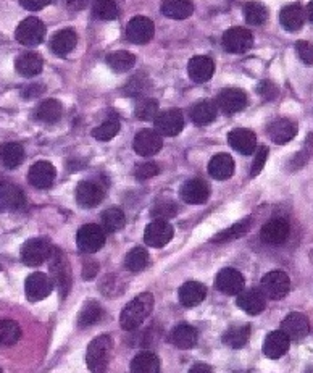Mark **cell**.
<instances>
[{"label":"cell","instance_id":"obj_1","mask_svg":"<svg viewBox=\"0 0 313 373\" xmlns=\"http://www.w3.org/2000/svg\"><path fill=\"white\" fill-rule=\"evenodd\" d=\"M153 309V296L142 293L125 305L120 316V325L126 331H134L147 320Z\"/></svg>","mask_w":313,"mask_h":373},{"label":"cell","instance_id":"obj_2","mask_svg":"<svg viewBox=\"0 0 313 373\" xmlns=\"http://www.w3.org/2000/svg\"><path fill=\"white\" fill-rule=\"evenodd\" d=\"M112 338L108 335H101L90 341L86 352V363L92 373H107L108 362L112 356Z\"/></svg>","mask_w":313,"mask_h":373},{"label":"cell","instance_id":"obj_3","mask_svg":"<svg viewBox=\"0 0 313 373\" xmlns=\"http://www.w3.org/2000/svg\"><path fill=\"white\" fill-rule=\"evenodd\" d=\"M51 272H52V281L53 285L58 287V293H60V298H66L68 293H70L71 287V267L70 262H68L66 255L62 253L58 247H52L51 254Z\"/></svg>","mask_w":313,"mask_h":373},{"label":"cell","instance_id":"obj_4","mask_svg":"<svg viewBox=\"0 0 313 373\" xmlns=\"http://www.w3.org/2000/svg\"><path fill=\"white\" fill-rule=\"evenodd\" d=\"M76 244L78 249L84 254H94L101 250L105 244V230L99 224L88 223L81 227L76 235Z\"/></svg>","mask_w":313,"mask_h":373},{"label":"cell","instance_id":"obj_5","mask_svg":"<svg viewBox=\"0 0 313 373\" xmlns=\"http://www.w3.org/2000/svg\"><path fill=\"white\" fill-rule=\"evenodd\" d=\"M289 287H291V280H289L288 273L283 270L268 272L260 283V291L265 294V298L273 300L283 299L289 293Z\"/></svg>","mask_w":313,"mask_h":373},{"label":"cell","instance_id":"obj_6","mask_svg":"<svg viewBox=\"0 0 313 373\" xmlns=\"http://www.w3.org/2000/svg\"><path fill=\"white\" fill-rule=\"evenodd\" d=\"M51 242L40 240V237H34V240L26 241L21 247V260L23 263L28 267H39L45 260L51 259L52 254Z\"/></svg>","mask_w":313,"mask_h":373},{"label":"cell","instance_id":"obj_7","mask_svg":"<svg viewBox=\"0 0 313 373\" xmlns=\"http://www.w3.org/2000/svg\"><path fill=\"white\" fill-rule=\"evenodd\" d=\"M45 26L39 18L31 16L23 20L15 31V38L23 46H39L44 40Z\"/></svg>","mask_w":313,"mask_h":373},{"label":"cell","instance_id":"obj_8","mask_svg":"<svg viewBox=\"0 0 313 373\" xmlns=\"http://www.w3.org/2000/svg\"><path fill=\"white\" fill-rule=\"evenodd\" d=\"M173 235L175 230L170 222H166V220H153L152 223L147 224L146 231H144V242L149 247L160 249V247L166 246L168 242L173 240Z\"/></svg>","mask_w":313,"mask_h":373},{"label":"cell","instance_id":"obj_9","mask_svg":"<svg viewBox=\"0 0 313 373\" xmlns=\"http://www.w3.org/2000/svg\"><path fill=\"white\" fill-rule=\"evenodd\" d=\"M53 286L55 285H53L52 278L45 275V273H40V272L31 273V275L26 278V283H25L26 298L33 300V303H36V300H42L47 298V296L52 294Z\"/></svg>","mask_w":313,"mask_h":373},{"label":"cell","instance_id":"obj_10","mask_svg":"<svg viewBox=\"0 0 313 373\" xmlns=\"http://www.w3.org/2000/svg\"><path fill=\"white\" fill-rule=\"evenodd\" d=\"M216 105H218V110H221V114L234 115L246 109L247 94L239 88H228L218 94Z\"/></svg>","mask_w":313,"mask_h":373},{"label":"cell","instance_id":"obj_11","mask_svg":"<svg viewBox=\"0 0 313 373\" xmlns=\"http://www.w3.org/2000/svg\"><path fill=\"white\" fill-rule=\"evenodd\" d=\"M223 46L229 53H244L253 46V36L246 28H231L223 34Z\"/></svg>","mask_w":313,"mask_h":373},{"label":"cell","instance_id":"obj_12","mask_svg":"<svg viewBox=\"0 0 313 373\" xmlns=\"http://www.w3.org/2000/svg\"><path fill=\"white\" fill-rule=\"evenodd\" d=\"M184 116L178 109H170L162 112L155 118V131L160 136H176L183 131Z\"/></svg>","mask_w":313,"mask_h":373},{"label":"cell","instance_id":"obj_13","mask_svg":"<svg viewBox=\"0 0 313 373\" xmlns=\"http://www.w3.org/2000/svg\"><path fill=\"white\" fill-rule=\"evenodd\" d=\"M215 286L216 290L221 291L223 294L238 296L242 293L246 281H244L242 273L236 270V268H223V270H220L218 275H216Z\"/></svg>","mask_w":313,"mask_h":373},{"label":"cell","instance_id":"obj_14","mask_svg":"<svg viewBox=\"0 0 313 373\" xmlns=\"http://www.w3.org/2000/svg\"><path fill=\"white\" fill-rule=\"evenodd\" d=\"M179 196L186 204L190 205L203 204V202H207L208 197H210V186H208L207 181H203L201 178L189 179V181H186L183 186H181Z\"/></svg>","mask_w":313,"mask_h":373},{"label":"cell","instance_id":"obj_15","mask_svg":"<svg viewBox=\"0 0 313 373\" xmlns=\"http://www.w3.org/2000/svg\"><path fill=\"white\" fill-rule=\"evenodd\" d=\"M163 139L155 129H140L134 138V151L142 157H152L160 152Z\"/></svg>","mask_w":313,"mask_h":373},{"label":"cell","instance_id":"obj_16","mask_svg":"<svg viewBox=\"0 0 313 373\" xmlns=\"http://www.w3.org/2000/svg\"><path fill=\"white\" fill-rule=\"evenodd\" d=\"M155 26L146 16H134L126 26V36L133 44H147L153 38Z\"/></svg>","mask_w":313,"mask_h":373},{"label":"cell","instance_id":"obj_17","mask_svg":"<svg viewBox=\"0 0 313 373\" xmlns=\"http://www.w3.org/2000/svg\"><path fill=\"white\" fill-rule=\"evenodd\" d=\"M57 177V170L51 162H36L33 167L29 168L28 173V179L29 183L33 184L34 188H38V190H47V188H51L53 181H55Z\"/></svg>","mask_w":313,"mask_h":373},{"label":"cell","instance_id":"obj_18","mask_svg":"<svg viewBox=\"0 0 313 373\" xmlns=\"http://www.w3.org/2000/svg\"><path fill=\"white\" fill-rule=\"evenodd\" d=\"M105 191L95 181H81L76 188V201L83 209H92L101 204Z\"/></svg>","mask_w":313,"mask_h":373},{"label":"cell","instance_id":"obj_19","mask_svg":"<svg viewBox=\"0 0 313 373\" xmlns=\"http://www.w3.org/2000/svg\"><path fill=\"white\" fill-rule=\"evenodd\" d=\"M289 231H291V228H289V223L284 218H273L268 223L263 224L260 236L266 244L278 246L288 241Z\"/></svg>","mask_w":313,"mask_h":373},{"label":"cell","instance_id":"obj_20","mask_svg":"<svg viewBox=\"0 0 313 373\" xmlns=\"http://www.w3.org/2000/svg\"><path fill=\"white\" fill-rule=\"evenodd\" d=\"M281 331H284L289 339H303L310 333V322L302 313L292 312L281 323Z\"/></svg>","mask_w":313,"mask_h":373},{"label":"cell","instance_id":"obj_21","mask_svg":"<svg viewBox=\"0 0 313 373\" xmlns=\"http://www.w3.org/2000/svg\"><path fill=\"white\" fill-rule=\"evenodd\" d=\"M228 142L236 152L242 155H251L255 152L257 147V136L251 129L236 128L228 134Z\"/></svg>","mask_w":313,"mask_h":373},{"label":"cell","instance_id":"obj_22","mask_svg":"<svg viewBox=\"0 0 313 373\" xmlns=\"http://www.w3.org/2000/svg\"><path fill=\"white\" fill-rule=\"evenodd\" d=\"M25 192L15 184H3L0 188V212H15L25 207Z\"/></svg>","mask_w":313,"mask_h":373},{"label":"cell","instance_id":"obj_23","mask_svg":"<svg viewBox=\"0 0 313 373\" xmlns=\"http://www.w3.org/2000/svg\"><path fill=\"white\" fill-rule=\"evenodd\" d=\"M238 307L249 316H258L266 307V298L260 290H249L238 294Z\"/></svg>","mask_w":313,"mask_h":373},{"label":"cell","instance_id":"obj_24","mask_svg":"<svg viewBox=\"0 0 313 373\" xmlns=\"http://www.w3.org/2000/svg\"><path fill=\"white\" fill-rule=\"evenodd\" d=\"M213 71H215V64H213L210 57L205 55L194 57L188 65L189 78L192 79L194 83H207V81L213 76Z\"/></svg>","mask_w":313,"mask_h":373},{"label":"cell","instance_id":"obj_25","mask_svg":"<svg viewBox=\"0 0 313 373\" xmlns=\"http://www.w3.org/2000/svg\"><path fill=\"white\" fill-rule=\"evenodd\" d=\"M297 134V127L288 118H279L273 121L268 127V136L275 144H283L292 141Z\"/></svg>","mask_w":313,"mask_h":373},{"label":"cell","instance_id":"obj_26","mask_svg":"<svg viewBox=\"0 0 313 373\" xmlns=\"http://www.w3.org/2000/svg\"><path fill=\"white\" fill-rule=\"evenodd\" d=\"M289 343H291V339L288 338L284 331H273L266 336L265 343H263V352L270 359H279L288 352Z\"/></svg>","mask_w":313,"mask_h":373},{"label":"cell","instance_id":"obj_27","mask_svg":"<svg viewBox=\"0 0 313 373\" xmlns=\"http://www.w3.org/2000/svg\"><path fill=\"white\" fill-rule=\"evenodd\" d=\"M207 287L199 281H188L179 287V303L184 307H196L205 299Z\"/></svg>","mask_w":313,"mask_h":373},{"label":"cell","instance_id":"obj_28","mask_svg":"<svg viewBox=\"0 0 313 373\" xmlns=\"http://www.w3.org/2000/svg\"><path fill=\"white\" fill-rule=\"evenodd\" d=\"M208 173L212 178L220 179H229L234 175V160L229 154H218L215 155L208 164Z\"/></svg>","mask_w":313,"mask_h":373},{"label":"cell","instance_id":"obj_29","mask_svg":"<svg viewBox=\"0 0 313 373\" xmlns=\"http://www.w3.org/2000/svg\"><path fill=\"white\" fill-rule=\"evenodd\" d=\"M78 44V36L73 29H62L51 40L52 52L58 57H66Z\"/></svg>","mask_w":313,"mask_h":373},{"label":"cell","instance_id":"obj_30","mask_svg":"<svg viewBox=\"0 0 313 373\" xmlns=\"http://www.w3.org/2000/svg\"><path fill=\"white\" fill-rule=\"evenodd\" d=\"M42 57L36 52H25L16 58V71L25 78H33L42 71Z\"/></svg>","mask_w":313,"mask_h":373},{"label":"cell","instance_id":"obj_31","mask_svg":"<svg viewBox=\"0 0 313 373\" xmlns=\"http://www.w3.org/2000/svg\"><path fill=\"white\" fill-rule=\"evenodd\" d=\"M303 20H305V13H303L302 7L299 3H291L286 5L279 13V21L286 31L296 33L303 26Z\"/></svg>","mask_w":313,"mask_h":373},{"label":"cell","instance_id":"obj_32","mask_svg":"<svg viewBox=\"0 0 313 373\" xmlns=\"http://www.w3.org/2000/svg\"><path fill=\"white\" fill-rule=\"evenodd\" d=\"M192 0H163L162 13L171 20H186L192 15Z\"/></svg>","mask_w":313,"mask_h":373},{"label":"cell","instance_id":"obj_33","mask_svg":"<svg viewBox=\"0 0 313 373\" xmlns=\"http://www.w3.org/2000/svg\"><path fill=\"white\" fill-rule=\"evenodd\" d=\"M218 115V105L213 101H201L190 109V120L199 127L212 123Z\"/></svg>","mask_w":313,"mask_h":373},{"label":"cell","instance_id":"obj_34","mask_svg":"<svg viewBox=\"0 0 313 373\" xmlns=\"http://www.w3.org/2000/svg\"><path fill=\"white\" fill-rule=\"evenodd\" d=\"M171 343L179 349H190L197 344V330L188 323H179L171 333Z\"/></svg>","mask_w":313,"mask_h":373},{"label":"cell","instance_id":"obj_35","mask_svg":"<svg viewBox=\"0 0 313 373\" xmlns=\"http://www.w3.org/2000/svg\"><path fill=\"white\" fill-rule=\"evenodd\" d=\"M131 373H158L160 359L153 352H140L131 361Z\"/></svg>","mask_w":313,"mask_h":373},{"label":"cell","instance_id":"obj_36","mask_svg":"<svg viewBox=\"0 0 313 373\" xmlns=\"http://www.w3.org/2000/svg\"><path fill=\"white\" fill-rule=\"evenodd\" d=\"M23 159H25V149H23L21 144L7 142L0 147V160L5 168L13 170L20 167Z\"/></svg>","mask_w":313,"mask_h":373},{"label":"cell","instance_id":"obj_37","mask_svg":"<svg viewBox=\"0 0 313 373\" xmlns=\"http://www.w3.org/2000/svg\"><path fill=\"white\" fill-rule=\"evenodd\" d=\"M62 103L55 99H47V101L40 102L36 109V118L44 121V123H57L62 118Z\"/></svg>","mask_w":313,"mask_h":373},{"label":"cell","instance_id":"obj_38","mask_svg":"<svg viewBox=\"0 0 313 373\" xmlns=\"http://www.w3.org/2000/svg\"><path fill=\"white\" fill-rule=\"evenodd\" d=\"M102 316H103L102 305L99 304L97 300H88V303H84L83 309H81L78 316V325L81 328L95 325V323L101 320Z\"/></svg>","mask_w":313,"mask_h":373},{"label":"cell","instance_id":"obj_39","mask_svg":"<svg viewBox=\"0 0 313 373\" xmlns=\"http://www.w3.org/2000/svg\"><path fill=\"white\" fill-rule=\"evenodd\" d=\"M249 336H251V326L240 325V326H231L228 331L223 335V343L228 344L229 348L239 349L247 344Z\"/></svg>","mask_w":313,"mask_h":373},{"label":"cell","instance_id":"obj_40","mask_svg":"<svg viewBox=\"0 0 313 373\" xmlns=\"http://www.w3.org/2000/svg\"><path fill=\"white\" fill-rule=\"evenodd\" d=\"M136 64V57L131 52L126 51H120V52H113L107 57V65L110 66L113 71L116 73H126L133 68Z\"/></svg>","mask_w":313,"mask_h":373},{"label":"cell","instance_id":"obj_41","mask_svg":"<svg viewBox=\"0 0 313 373\" xmlns=\"http://www.w3.org/2000/svg\"><path fill=\"white\" fill-rule=\"evenodd\" d=\"M101 218H102V228L107 233L120 231L126 223V217H125L123 210L118 209V207L107 209L105 212L101 215Z\"/></svg>","mask_w":313,"mask_h":373},{"label":"cell","instance_id":"obj_42","mask_svg":"<svg viewBox=\"0 0 313 373\" xmlns=\"http://www.w3.org/2000/svg\"><path fill=\"white\" fill-rule=\"evenodd\" d=\"M149 263V253L144 247H134L125 257V267L128 272H142Z\"/></svg>","mask_w":313,"mask_h":373},{"label":"cell","instance_id":"obj_43","mask_svg":"<svg viewBox=\"0 0 313 373\" xmlns=\"http://www.w3.org/2000/svg\"><path fill=\"white\" fill-rule=\"evenodd\" d=\"M123 91L128 97L142 99L149 91H151V81H149L146 75L138 73L125 84Z\"/></svg>","mask_w":313,"mask_h":373},{"label":"cell","instance_id":"obj_44","mask_svg":"<svg viewBox=\"0 0 313 373\" xmlns=\"http://www.w3.org/2000/svg\"><path fill=\"white\" fill-rule=\"evenodd\" d=\"M21 338V328L15 320H0V346H15Z\"/></svg>","mask_w":313,"mask_h":373},{"label":"cell","instance_id":"obj_45","mask_svg":"<svg viewBox=\"0 0 313 373\" xmlns=\"http://www.w3.org/2000/svg\"><path fill=\"white\" fill-rule=\"evenodd\" d=\"M251 227H252V218L240 220V222L233 224V227H229L228 230L218 233V235L213 237L212 242H226L231 240H238V237L246 235V233L251 230Z\"/></svg>","mask_w":313,"mask_h":373},{"label":"cell","instance_id":"obj_46","mask_svg":"<svg viewBox=\"0 0 313 373\" xmlns=\"http://www.w3.org/2000/svg\"><path fill=\"white\" fill-rule=\"evenodd\" d=\"M244 18H246L247 23L253 26L263 25L268 20V10L260 2H247L244 5Z\"/></svg>","mask_w":313,"mask_h":373},{"label":"cell","instance_id":"obj_47","mask_svg":"<svg viewBox=\"0 0 313 373\" xmlns=\"http://www.w3.org/2000/svg\"><path fill=\"white\" fill-rule=\"evenodd\" d=\"M92 13L99 20H115L118 16V5L115 3V0H94Z\"/></svg>","mask_w":313,"mask_h":373},{"label":"cell","instance_id":"obj_48","mask_svg":"<svg viewBox=\"0 0 313 373\" xmlns=\"http://www.w3.org/2000/svg\"><path fill=\"white\" fill-rule=\"evenodd\" d=\"M158 114V102L155 99L142 97L139 99L138 105H136V118L140 121H151L155 120Z\"/></svg>","mask_w":313,"mask_h":373},{"label":"cell","instance_id":"obj_49","mask_svg":"<svg viewBox=\"0 0 313 373\" xmlns=\"http://www.w3.org/2000/svg\"><path fill=\"white\" fill-rule=\"evenodd\" d=\"M118 133H120V121L115 118L103 121L102 125H99L97 128L92 129V136L97 141H110Z\"/></svg>","mask_w":313,"mask_h":373},{"label":"cell","instance_id":"obj_50","mask_svg":"<svg viewBox=\"0 0 313 373\" xmlns=\"http://www.w3.org/2000/svg\"><path fill=\"white\" fill-rule=\"evenodd\" d=\"M176 212H178V207L173 201H158L155 205L152 207L151 214L155 220H170L173 218Z\"/></svg>","mask_w":313,"mask_h":373},{"label":"cell","instance_id":"obj_51","mask_svg":"<svg viewBox=\"0 0 313 373\" xmlns=\"http://www.w3.org/2000/svg\"><path fill=\"white\" fill-rule=\"evenodd\" d=\"M296 52L303 64L313 65V44L307 40H299L296 42Z\"/></svg>","mask_w":313,"mask_h":373},{"label":"cell","instance_id":"obj_52","mask_svg":"<svg viewBox=\"0 0 313 373\" xmlns=\"http://www.w3.org/2000/svg\"><path fill=\"white\" fill-rule=\"evenodd\" d=\"M155 175H158V165L153 164V162H146V164H140L136 168V178L144 181V179L153 178Z\"/></svg>","mask_w":313,"mask_h":373},{"label":"cell","instance_id":"obj_53","mask_svg":"<svg viewBox=\"0 0 313 373\" xmlns=\"http://www.w3.org/2000/svg\"><path fill=\"white\" fill-rule=\"evenodd\" d=\"M266 159H268V147H266V146H262L260 149L257 151L255 159H253L251 177H257V175L262 172L263 167H265V162H266Z\"/></svg>","mask_w":313,"mask_h":373},{"label":"cell","instance_id":"obj_54","mask_svg":"<svg viewBox=\"0 0 313 373\" xmlns=\"http://www.w3.org/2000/svg\"><path fill=\"white\" fill-rule=\"evenodd\" d=\"M257 91L263 99H265V101H273V99L278 96V88H276L273 81H268V79L262 81V83L258 84Z\"/></svg>","mask_w":313,"mask_h":373},{"label":"cell","instance_id":"obj_55","mask_svg":"<svg viewBox=\"0 0 313 373\" xmlns=\"http://www.w3.org/2000/svg\"><path fill=\"white\" fill-rule=\"evenodd\" d=\"M52 2L53 0H20L23 8H26V10H33V12H38L40 10V8L51 5Z\"/></svg>","mask_w":313,"mask_h":373},{"label":"cell","instance_id":"obj_56","mask_svg":"<svg viewBox=\"0 0 313 373\" xmlns=\"http://www.w3.org/2000/svg\"><path fill=\"white\" fill-rule=\"evenodd\" d=\"M45 92V88L42 86V84H31V86H26L25 89L21 91V96L25 99H38L40 97V94Z\"/></svg>","mask_w":313,"mask_h":373},{"label":"cell","instance_id":"obj_57","mask_svg":"<svg viewBox=\"0 0 313 373\" xmlns=\"http://www.w3.org/2000/svg\"><path fill=\"white\" fill-rule=\"evenodd\" d=\"M97 272H99V265L97 263H95V262H86L84 268H83V278H84V280H92Z\"/></svg>","mask_w":313,"mask_h":373},{"label":"cell","instance_id":"obj_58","mask_svg":"<svg viewBox=\"0 0 313 373\" xmlns=\"http://www.w3.org/2000/svg\"><path fill=\"white\" fill-rule=\"evenodd\" d=\"M63 3H65L66 8H70V10L73 12H79L86 8V5L89 3V0H63Z\"/></svg>","mask_w":313,"mask_h":373},{"label":"cell","instance_id":"obj_59","mask_svg":"<svg viewBox=\"0 0 313 373\" xmlns=\"http://www.w3.org/2000/svg\"><path fill=\"white\" fill-rule=\"evenodd\" d=\"M189 373H213V370L210 367L207 365V363H196L192 368H190Z\"/></svg>","mask_w":313,"mask_h":373},{"label":"cell","instance_id":"obj_60","mask_svg":"<svg viewBox=\"0 0 313 373\" xmlns=\"http://www.w3.org/2000/svg\"><path fill=\"white\" fill-rule=\"evenodd\" d=\"M307 16H308V20H310L313 23V0L307 5Z\"/></svg>","mask_w":313,"mask_h":373},{"label":"cell","instance_id":"obj_61","mask_svg":"<svg viewBox=\"0 0 313 373\" xmlns=\"http://www.w3.org/2000/svg\"><path fill=\"white\" fill-rule=\"evenodd\" d=\"M3 184H5V183H3V179H2V178H0V188H2V186H3Z\"/></svg>","mask_w":313,"mask_h":373},{"label":"cell","instance_id":"obj_62","mask_svg":"<svg viewBox=\"0 0 313 373\" xmlns=\"http://www.w3.org/2000/svg\"><path fill=\"white\" fill-rule=\"evenodd\" d=\"M0 373H3V372H2V368H0Z\"/></svg>","mask_w":313,"mask_h":373}]
</instances>
